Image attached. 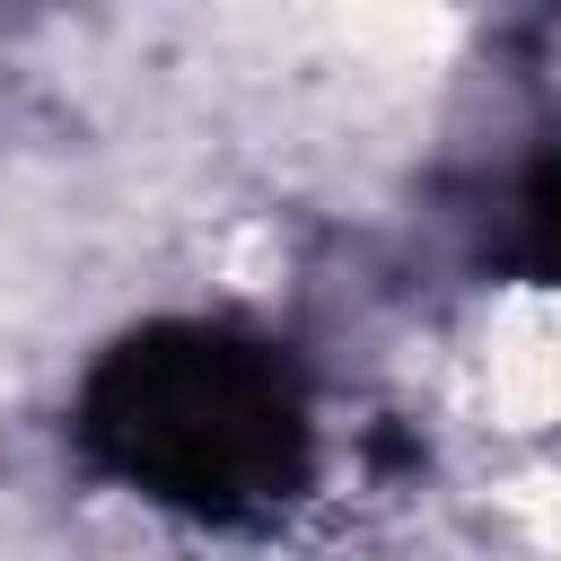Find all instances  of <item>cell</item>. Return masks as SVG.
<instances>
[{
	"instance_id": "cell-1",
	"label": "cell",
	"mask_w": 561,
	"mask_h": 561,
	"mask_svg": "<svg viewBox=\"0 0 561 561\" xmlns=\"http://www.w3.org/2000/svg\"><path fill=\"white\" fill-rule=\"evenodd\" d=\"M473 394H482V412H500V430H526V438L561 430V280H535V289H508L500 307H482Z\"/></svg>"
}]
</instances>
